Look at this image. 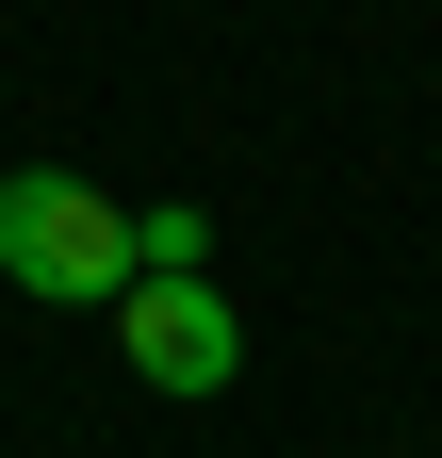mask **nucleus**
<instances>
[{"instance_id": "obj_2", "label": "nucleus", "mask_w": 442, "mask_h": 458, "mask_svg": "<svg viewBox=\"0 0 442 458\" xmlns=\"http://www.w3.org/2000/svg\"><path fill=\"white\" fill-rule=\"evenodd\" d=\"M115 360L148 393H230L246 377V311L213 295V278H132L115 295Z\"/></svg>"}, {"instance_id": "obj_1", "label": "nucleus", "mask_w": 442, "mask_h": 458, "mask_svg": "<svg viewBox=\"0 0 442 458\" xmlns=\"http://www.w3.org/2000/svg\"><path fill=\"white\" fill-rule=\"evenodd\" d=\"M0 278L33 311H115L132 295V213L82 181V164H17L0 181Z\"/></svg>"}, {"instance_id": "obj_3", "label": "nucleus", "mask_w": 442, "mask_h": 458, "mask_svg": "<svg viewBox=\"0 0 442 458\" xmlns=\"http://www.w3.org/2000/svg\"><path fill=\"white\" fill-rule=\"evenodd\" d=\"M132 278H213V213H132Z\"/></svg>"}]
</instances>
